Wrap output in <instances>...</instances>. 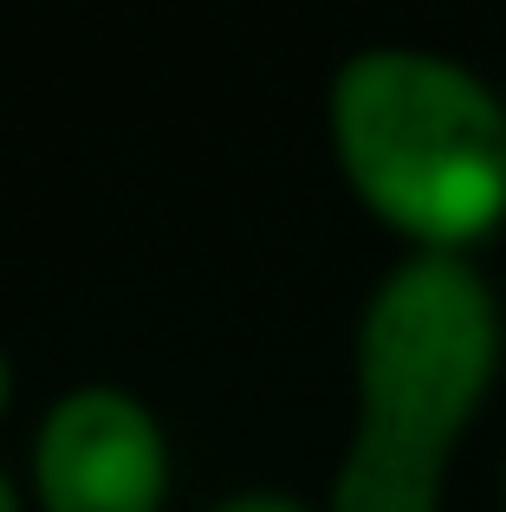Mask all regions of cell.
<instances>
[{"mask_svg":"<svg viewBox=\"0 0 506 512\" xmlns=\"http://www.w3.org/2000/svg\"><path fill=\"white\" fill-rule=\"evenodd\" d=\"M0 512H20V493H13V480L0 474Z\"/></svg>","mask_w":506,"mask_h":512,"instance_id":"5b68a950","label":"cell"},{"mask_svg":"<svg viewBox=\"0 0 506 512\" xmlns=\"http://www.w3.org/2000/svg\"><path fill=\"white\" fill-rule=\"evenodd\" d=\"M331 143L364 208L416 253H461L506 221V104L442 52L370 46L344 59Z\"/></svg>","mask_w":506,"mask_h":512,"instance_id":"7a4b0ae2","label":"cell"},{"mask_svg":"<svg viewBox=\"0 0 506 512\" xmlns=\"http://www.w3.org/2000/svg\"><path fill=\"white\" fill-rule=\"evenodd\" d=\"M7 389H13V376H7V357H0V415H7Z\"/></svg>","mask_w":506,"mask_h":512,"instance_id":"8992f818","label":"cell"},{"mask_svg":"<svg viewBox=\"0 0 506 512\" xmlns=\"http://www.w3.org/2000/svg\"><path fill=\"white\" fill-rule=\"evenodd\" d=\"M33 480L46 512H163L169 441L124 389H72L39 422Z\"/></svg>","mask_w":506,"mask_h":512,"instance_id":"3957f363","label":"cell"},{"mask_svg":"<svg viewBox=\"0 0 506 512\" xmlns=\"http://www.w3.org/2000/svg\"><path fill=\"white\" fill-rule=\"evenodd\" d=\"M500 370L494 286L461 253H416L357 325V435L331 512H442L448 454Z\"/></svg>","mask_w":506,"mask_h":512,"instance_id":"6da1fadb","label":"cell"},{"mask_svg":"<svg viewBox=\"0 0 506 512\" xmlns=\"http://www.w3.org/2000/svg\"><path fill=\"white\" fill-rule=\"evenodd\" d=\"M215 512H312L305 500H286V493H241V500L215 506Z\"/></svg>","mask_w":506,"mask_h":512,"instance_id":"277c9868","label":"cell"}]
</instances>
